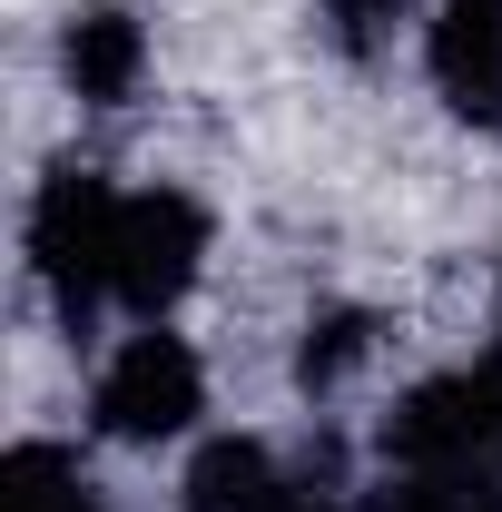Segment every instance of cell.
<instances>
[{
	"label": "cell",
	"instance_id": "1",
	"mask_svg": "<svg viewBox=\"0 0 502 512\" xmlns=\"http://www.w3.org/2000/svg\"><path fill=\"white\" fill-rule=\"evenodd\" d=\"M109 256H119V188L99 168H50V188L30 207V266L69 335H89V316L109 306Z\"/></svg>",
	"mask_w": 502,
	"mask_h": 512
},
{
	"label": "cell",
	"instance_id": "2",
	"mask_svg": "<svg viewBox=\"0 0 502 512\" xmlns=\"http://www.w3.org/2000/svg\"><path fill=\"white\" fill-rule=\"evenodd\" d=\"M384 453L404 473H502V355L473 375L414 384L404 414L384 424Z\"/></svg>",
	"mask_w": 502,
	"mask_h": 512
},
{
	"label": "cell",
	"instance_id": "3",
	"mask_svg": "<svg viewBox=\"0 0 502 512\" xmlns=\"http://www.w3.org/2000/svg\"><path fill=\"white\" fill-rule=\"evenodd\" d=\"M207 266V207L188 188H138L119 197V256H109V296L128 316H168Z\"/></svg>",
	"mask_w": 502,
	"mask_h": 512
},
{
	"label": "cell",
	"instance_id": "4",
	"mask_svg": "<svg viewBox=\"0 0 502 512\" xmlns=\"http://www.w3.org/2000/svg\"><path fill=\"white\" fill-rule=\"evenodd\" d=\"M197 414H207V375H197L188 335L148 325V335H128L119 355L99 365V434H119V444H168V434H188Z\"/></svg>",
	"mask_w": 502,
	"mask_h": 512
},
{
	"label": "cell",
	"instance_id": "5",
	"mask_svg": "<svg viewBox=\"0 0 502 512\" xmlns=\"http://www.w3.org/2000/svg\"><path fill=\"white\" fill-rule=\"evenodd\" d=\"M434 89L463 128H502V0H443Z\"/></svg>",
	"mask_w": 502,
	"mask_h": 512
},
{
	"label": "cell",
	"instance_id": "6",
	"mask_svg": "<svg viewBox=\"0 0 502 512\" xmlns=\"http://www.w3.org/2000/svg\"><path fill=\"white\" fill-rule=\"evenodd\" d=\"M60 69L89 109H128L138 79H148V30L128 20L119 0H89V10H69V30H60Z\"/></svg>",
	"mask_w": 502,
	"mask_h": 512
},
{
	"label": "cell",
	"instance_id": "7",
	"mask_svg": "<svg viewBox=\"0 0 502 512\" xmlns=\"http://www.w3.org/2000/svg\"><path fill=\"white\" fill-rule=\"evenodd\" d=\"M188 512H296V493H286V473H276L266 444L227 434V444H207L188 463Z\"/></svg>",
	"mask_w": 502,
	"mask_h": 512
},
{
	"label": "cell",
	"instance_id": "8",
	"mask_svg": "<svg viewBox=\"0 0 502 512\" xmlns=\"http://www.w3.org/2000/svg\"><path fill=\"white\" fill-rule=\"evenodd\" d=\"M0 512H109L69 444H20L0 463Z\"/></svg>",
	"mask_w": 502,
	"mask_h": 512
},
{
	"label": "cell",
	"instance_id": "9",
	"mask_svg": "<svg viewBox=\"0 0 502 512\" xmlns=\"http://www.w3.org/2000/svg\"><path fill=\"white\" fill-rule=\"evenodd\" d=\"M375 355V316H355V306H325V316L306 325V345H296V384L306 394H335V384L355 375Z\"/></svg>",
	"mask_w": 502,
	"mask_h": 512
},
{
	"label": "cell",
	"instance_id": "10",
	"mask_svg": "<svg viewBox=\"0 0 502 512\" xmlns=\"http://www.w3.org/2000/svg\"><path fill=\"white\" fill-rule=\"evenodd\" d=\"M384 512H502V473H414Z\"/></svg>",
	"mask_w": 502,
	"mask_h": 512
},
{
	"label": "cell",
	"instance_id": "11",
	"mask_svg": "<svg viewBox=\"0 0 502 512\" xmlns=\"http://www.w3.org/2000/svg\"><path fill=\"white\" fill-rule=\"evenodd\" d=\"M325 30L365 60V50H384V30H394V0H325Z\"/></svg>",
	"mask_w": 502,
	"mask_h": 512
},
{
	"label": "cell",
	"instance_id": "12",
	"mask_svg": "<svg viewBox=\"0 0 502 512\" xmlns=\"http://www.w3.org/2000/svg\"><path fill=\"white\" fill-rule=\"evenodd\" d=\"M296 512H345V503H296Z\"/></svg>",
	"mask_w": 502,
	"mask_h": 512
}]
</instances>
